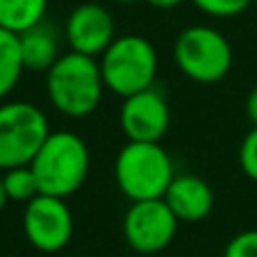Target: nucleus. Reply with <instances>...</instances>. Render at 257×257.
<instances>
[{"label": "nucleus", "mask_w": 257, "mask_h": 257, "mask_svg": "<svg viewBox=\"0 0 257 257\" xmlns=\"http://www.w3.org/2000/svg\"><path fill=\"white\" fill-rule=\"evenodd\" d=\"M246 116L250 125L257 127V87H252L246 96Z\"/></svg>", "instance_id": "6ab92c4d"}, {"label": "nucleus", "mask_w": 257, "mask_h": 257, "mask_svg": "<svg viewBox=\"0 0 257 257\" xmlns=\"http://www.w3.org/2000/svg\"><path fill=\"white\" fill-rule=\"evenodd\" d=\"M98 57L68 50L46 71V96L66 118H87L98 109L105 93Z\"/></svg>", "instance_id": "f257e3e1"}, {"label": "nucleus", "mask_w": 257, "mask_h": 257, "mask_svg": "<svg viewBox=\"0 0 257 257\" xmlns=\"http://www.w3.org/2000/svg\"><path fill=\"white\" fill-rule=\"evenodd\" d=\"M48 0H0V28L21 34L46 21Z\"/></svg>", "instance_id": "ddd939ff"}, {"label": "nucleus", "mask_w": 257, "mask_h": 257, "mask_svg": "<svg viewBox=\"0 0 257 257\" xmlns=\"http://www.w3.org/2000/svg\"><path fill=\"white\" fill-rule=\"evenodd\" d=\"M41 194L68 198L82 189L91 169L87 141L71 130H50L44 146L30 162Z\"/></svg>", "instance_id": "f03ea898"}, {"label": "nucleus", "mask_w": 257, "mask_h": 257, "mask_svg": "<svg viewBox=\"0 0 257 257\" xmlns=\"http://www.w3.org/2000/svg\"><path fill=\"white\" fill-rule=\"evenodd\" d=\"M73 212L66 198L37 194L23 209V232L39 252H59L73 239Z\"/></svg>", "instance_id": "6e6552de"}, {"label": "nucleus", "mask_w": 257, "mask_h": 257, "mask_svg": "<svg viewBox=\"0 0 257 257\" xmlns=\"http://www.w3.org/2000/svg\"><path fill=\"white\" fill-rule=\"evenodd\" d=\"M151 7H155V10H175V7H180L185 0H146Z\"/></svg>", "instance_id": "aec40b11"}, {"label": "nucleus", "mask_w": 257, "mask_h": 257, "mask_svg": "<svg viewBox=\"0 0 257 257\" xmlns=\"http://www.w3.org/2000/svg\"><path fill=\"white\" fill-rule=\"evenodd\" d=\"M239 166H241L243 175L257 182V127L243 137L241 146H239Z\"/></svg>", "instance_id": "f3484780"}, {"label": "nucleus", "mask_w": 257, "mask_h": 257, "mask_svg": "<svg viewBox=\"0 0 257 257\" xmlns=\"http://www.w3.org/2000/svg\"><path fill=\"white\" fill-rule=\"evenodd\" d=\"M64 30L57 25L41 21L30 30L19 34L21 57H23L25 71H48L59 57H62Z\"/></svg>", "instance_id": "f8f14e48"}, {"label": "nucleus", "mask_w": 257, "mask_h": 257, "mask_svg": "<svg viewBox=\"0 0 257 257\" xmlns=\"http://www.w3.org/2000/svg\"><path fill=\"white\" fill-rule=\"evenodd\" d=\"M10 203V196H7V189H5V182H3V175H0V212L7 207Z\"/></svg>", "instance_id": "412c9836"}, {"label": "nucleus", "mask_w": 257, "mask_h": 257, "mask_svg": "<svg viewBox=\"0 0 257 257\" xmlns=\"http://www.w3.org/2000/svg\"><path fill=\"white\" fill-rule=\"evenodd\" d=\"M105 87L118 98L153 87L160 68V55L141 34H121L98 57Z\"/></svg>", "instance_id": "20e7f679"}, {"label": "nucleus", "mask_w": 257, "mask_h": 257, "mask_svg": "<svg viewBox=\"0 0 257 257\" xmlns=\"http://www.w3.org/2000/svg\"><path fill=\"white\" fill-rule=\"evenodd\" d=\"M50 135L48 116L28 100L0 102V171L25 166Z\"/></svg>", "instance_id": "423d86ee"}, {"label": "nucleus", "mask_w": 257, "mask_h": 257, "mask_svg": "<svg viewBox=\"0 0 257 257\" xmlns=\"http://www.w3.org/2000/svg\"><path fill=\"white\" fill-rule=\"evenodd\" d=\"M118 125L127 141H162L171 125V107L166 96L153 84L123 98Z\"/></svg>", "instance_id": "1a4fd4ad"}, {"label": "nucleus", "mask_w": 257, "mask_h": 257, "mask_svg": "<svg viewBox=\"0 0 257 257\" xmlns=\"http://www.w3.org/2000/svg\"><path fill=\"white\" fill-rule=\"evenodd\" d=\"M252 5H257V0H252Z\"/></svg>", "instance_id": "5701e85b"}, {"label": "nucleus", "mask_w": 257, "mask_h": 257, "mask_svg": "<svg viewBox=\"0 0 257 257\" xmlns=\"http://www.w3.org/2000/svg\"><path fill=\"white\" fill-rule=\"evenodd\" d=\"M112 3H118V5H132V3H137V0H112Z\"/></svg>", "instance_id": "4be33fe9"}, {"label": "nucleus", "mask_w": 257, "mask_h": 257, "mask_svg": "<svg viewBox=\"0 0 257 257\" xmlns=\"http://www.w3.org/2000/svg\"><path fill=\"white\" fill-rule=\"evenodd\" d=\"M164 200L180 223H198L209 216L214 207V191L207 180L194 173L175 175L164 194Z\"/></svg>", "instance_id": "9b49d317"}, {"label": "nucleus", "mask_w": 257, "mask_h": 257, "mask_svg": "<svg viewBox=\"0 0 257 257\" xmlns=\"http://www.w3.org/2000/svg\"><path fill=\"white\" fill-rule=\"evenodd\" d=\"M178 225V216L164 198L132 200L123 216V237L132 250L141 255H155L171 246Z\"/></svg>", "instance_id": "0eeeda50"}, {"label": "nucleus", "mask_w": 257, "mask_h": 257, "mask_svg": "<svg viewBox=\"0 0 257 257\" xmlns=\"http://www.w3.org/2000/svg\"><path fill=\"white\" fill-rule=\"evenodd\" d=\"M232 59L228 37L212 25H189L175 37L173 62L191 82H221L232 68Z\"/></svg>", "instance_id": "39448f33"}, {"label": "nucleus", "mask_w": 257, "mask_h": 257, "mask_svg": "<svg viewBox=\"0 0 257 257\" xmlns=\"http://www.w3.org/2000/svg\"><path fill=\"white\" fill-rule=\"evenodd\" d=\"M173 178V160L160 141H127L114 162L116 187L130 200L164 198Z\"/></svg>", "instance_id": "7ed1b4c3"}, {"label": "nucleus", "mask_w": 257, "mask_h": 257, "mask_svg": "<svg viewBox=\"0 0 257 257\" xmlns=\"http://www.w3.org/2000/svg\"><path fill=\"white\" fill-rule=\"evenodd\" d=\"M116 39V23L102 3H80L73 7L64 23V41L75 53L100 57Z\"/></svg>", "instance_id": "9d476101"}, {"label": "nucleus", "mask_w": 257, "mask_h": 257, "mask_svg": "<svg viewBox=\"0 0 257 257\" xmlns=\"http://www.w3.org/2000/svg\"><path fill=\"white\" fill-rule=\"evenodd\" d=\"M25 66L21 57L19 34L0 28V100H5L21 82Z\"/></svg>", "instance_id": "4468645a"}, {"label": "nucleus", "mask_w": 257, "mask_h": 257, "mask_svg": "<svg viewBox=\"0 0 257 257\" xmlns=\"http://www.w3.org/2000/svg\"><path fill=\"white\" fill-rule=\"evenodd\" d=\"M3 182H5L10 200H14V203H30L37 194H41L37 175H34L30 164L5 169L3 171Z\"/></svg>", "instance_id": "2eb2a0df"}, {"label": "nucleus", "mask_w": 257, "mask_h": 257, "mask_svg": "<svg viewBox=\"0 0 257 257\" xmlns=\"http://www.w3.org/2000/svg\"><path fill=\"white\" fill-rule=\"evenodd\" d=\"M189 3L212 19H232L246 12L248 5H252V0H189Z\"/></svg>", "instance_id": "dca6fc26"}, {"label": "nucleus", "mask_w": 257, "mask_h": 257, "mask_svg": "<svg viewBox=\"0 0 257 257\" xmlns=\"http://www.w3.org/2000/svg\"><path fill=\"white\" fill-rule=\"evenodd\" d=\"M223 257H257V230H243L225 243Z\"/></svg>", "instance_id": "a211bd4d"}]
</instances>
